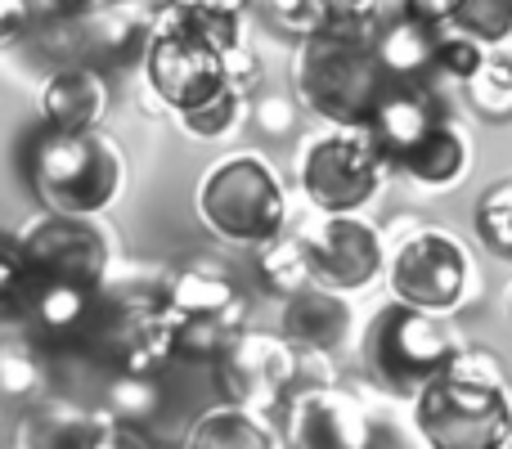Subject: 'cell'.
<instances>
[{
    "label": "cell",
    "mask_w": 512,
    "mask_h": 449,
    "mask_svg": "<svg viewBox=\"0 0 512 449\" xmlns=\"http://www.w3.org/2000/svg\"><path fill=\"white\" fill-rule=\"evenodd\" d=\"M23 176L32 198L50 216H77L95 221L117 203L126 185L122 144L99 131H54L41 126L23 144Z\"/></svg>",
    "instance_id": "1"
},
{
    "label": "cell",
    "mask_w": 512,
    "mask_h": 449,
    "mask_svg": "<svg viewBox=\"0 0 512 449\" xmlns=\"http://www.w3.org/2000/svg\"><path fill=\"white\" fill-rule=\"evenodd\" d=\"M396 81L378 63L369 41H355L346 32H324L297 41L292 50V90L315 117H324L333 131H369L378 104Z\"/></svg>",
    "instance_id": "2"
},
{
    "label": "cell",
    "mask_w": 512,
    "mask_h": 449,
    "mask_svg": "<svg viewBox=\"0 0 512 449\" xmlns=\"http://www.w3.org/2000/svg\"><path fill=\"white\" fill-rule=\"evenodd\" d=\"M194 207L207 234L230 247H248V252L274 243L288 225L283 180L261 153H230L216 167H207V176L194 189Z\"/></svg>",
    "instance_id": "3"
},
{
    "label": "cell",
    "mask_w": 512,
    "mask_h": 449,
    "mask_svg": "<svg viewBox=\"0 0 512 449\" xmlns=\"http://www.w3.org/2000/svg\"><path fill=\"white\" fill-rule=\"evenodd\" d=\"M454 360H459V342L441 324V315L414 310L405 301L382 306L364 333V364L391 396L418 400L436 378L450 373Z\"/></svg>",
    "instance_id": "4"
},
{
    "label": "cell",
    "mask_w": 512,
    "mask_h": 449,
    "mask_svg": "<svg viewBox=\"0 0 512 449\" xmlns=\"http://www.w3.org/2000/svg\"><path fill=\"white\" fill-rule=\"evenodd\" d=\"M414 427L427 449H504L512 432V396L504 382L450 369L414 400Z\"/></svg>",
    "instance_id": "5"
},
{
    "label": "cell",
    "mask_w": 512,
    "mask_h": 449,
    "mask_svg": "<svg viewBox=\"0 0 512 449\" xmlns=\"http://www.w3.org/2000/svg\"><path fill=\"white\" fill-rule=\"evenodd\" d=\"M144 77L171 113H194L225 86V54L185 18V9L162 5L144 36Z\"/></svg>",
    "instance_id": "6"
},
{
    "label": "cell",
    "mask_w": 512,
    "mask_h": 449,
    "mask_svg": "<svg viewBox=\"0 0 512 449\" xmlns=\"http://www.w3.org/2000/svg\"><path fill=\"white\" fill-rule=\"evenodd\" d=\"M396 162L378 149L369 131H328L301 149L297 185L306 203L324 216H360L373 203Z\"/></svg>",
    "instance_id": "7"
},
{
    "label": "cell",
    "mask_w": 512,
    "mask_h": 449,
    "mask_svg": "<svg viewBox=\"0 0 512 449\" xmlns=\"http://www.w3.org/2000/svg\"><path fill=\"white\" fill-rule=\"evenodd\" d=\"M212 369L225 405L248 409L256 418H274L301 387V351L283 333H248L243 328Z\"/></svg>",
    "instance_id": "8"
},
{
    "label": "cell",
    "mask_w": 512,
    "mask_h": 449,
    "mask_svg": "<svg viewBox=\"0 0 512 449\" xmlns=\"http://www.w3.org/2000/svg\"><path fill=\"white\" fill-rule=\"evenodd\" d=\"M472 283L468 247L445 229H418L391 256V297L427 315H450L463 306Z\"/></svg>",
    "instance_id": "9"
},
{
    "label": "cell",
    "mask_w": 512,
    "mask_h": 449,
    "mask_svg": "<svg viewBox=\"0 0 512 449\" xmlns=\"http://www.w3.org/2000/svg\"><path fill=\"white\" fill-rule=\"evenodd\" d=\"M279 432L288 449H369L373 427L355 396L333 382H306L279 409Z\"/></svg>",
    "instance_id": "10"
},
{
    "label": "cell",
    "mask_w": 512,
    "mask_h": 449,
    "mask_svg": "<svg viewBox=\"0 0 512 449\" xmlns=\"http://www.w3.org/2000/svg\"><path fill=\"white\" fill-rule=\"evenodd\" d=\"M99 301H104V288H90V283L77 279H54V274H32L14 315L36 346L77 351V346H86L90 328H95Z\"/></svg>",
    "instance_id": "11"
},
{
    "label": "cell",
    "mask_w": 512,
    "mask_h": 449,
    "mask_svg": "<svg viewBox=\"0 0 512 449\" xmlns=\"http://www.w3.org/2000/svg\"><path fill=\"white\" fill-rule=\"evenodd\" d=\"M310 279L333 292H364L382 274V238L360 216H324L315 229H306Z\"/></svg>",
    "instance_id": "12"
},
{
    "label": "cell",
    "mask_w": 512,
    "mask_h": 449,
    "mask_svg": "<svg viewBox=\"0 0 512 449\" xmlns=\"http://www.w3.org/2000/svg\"><path fill=\"white\" fill-rule=\"evenodd\" d=\"M23 252L32 274H54V279H77L90 288H104L108 279V238L99 225L77 221V216H50L23 229Z\"/></svg>",
    "instance_id": "13"
},
{
    "label": "cell",
    "mask_w": 512,
    "mask_h": 449,
    "mask_svg": "<svg viewBox=\"0 0 512 449\" xmlns=\"http://www.w3.org/2000/svg\"><path fill=\"white\" fill-rule=\"evenodd\" d=\"M158 301L167 319H221L230 328H243V315H248L234 274L212 261H185L167 270L158 283Z\"/></svg>",
    "instance_id": "14"
},
{
    "label": "cell",
    "mask_w": 512,
    "mask_h": 449,
    "mask_svg": "<svg viewBox=\"0 0 512 449\" xmlns=\"http://www.w3.org/2000/svg\"><path fill=\"white\" fill-rule=\"evenodd\" d=\"M113 104V86L95 63L54 68L41 86V117L54 131H99Z\"/></svg>",
    "instance_id": "15"
},
{
    "label": "cell",
    "mask_w": 512,
    "mask_h": 449,
    "mask_svg": "<svg viewBox=\"0 0 512 449\" xmlns=\"http://www.w3.org/2000/svg\"><path fill=\"white\" fill-rule=\"evenodd\" d=\"M279 333L288 337L297 351H337L351 333V306H346L342 292L333 288H301L297 297L283 301L279 310Z\"/></svg>",
    "instance_id": "16"
},
{
    "label": "cell",
    "mask_w": 512,
    "mask_h": 449,
    "mask_svg": "<svg viewBox=\"0 0 512 449\" xmlns=\"http://www.w3.org/2000/svg\"><path fill=\"white\" fill-rule=\"evenodd\" d=\"M436 122H445V117L436 113L432 95H427L423 86H400L396 81V86L387 90V99L378 104V113H373L369 135L378 140V149L400 167V158H405L409 149H418V144L432 135Z\"/></svg>",
    "instance_id": "17"
},
{
    "label": "cell",
    "mask_w": 512,
    "mask_h": 449,
    "mask_svg": "<svg viewBox=\"0 0 512 449\" xmlns=\"http://www.w3.org/2000/svg\"><path fill=\"white\" fill-rule=\"evenodd\" d=\"M436 50H441V27H427L400 9L373 41V54L400 86H423L427 72H436Z\"/></svg>",
    "instance_id": "18"
},
{
    "label": "cell",
    "mask_w": 512,
    "mask_h": 449,
    "mask_svg": "<svg viewBox=\"0 0 512 449\" xmlns=\"http://www.w3.org/2000/svg\"><path fill=\"white\" fill-rule=\"evenodd\" d=\"M99 418H104V409H86L68 396H45L23 414L14 432V449H81L99 427Z\"/></svg>",
    "instance_id": "19"
},
{
    "label": "cell",
    "mask_w": 512,
    "mask_h": 449,
    "mask_svg": "<svg viewBox=\"0 0 512 449\" xmlns=\"http://www.w3.org/2000/svg\"><path fill=\"white\" fill-rule=\"evenodd\" d=\"M468 162H472L468 158V135H463L454 122H436L432 135L400 158V171H405L409 180H418V185H427V189H450L468 176Z\"/></svg>",
    "instance_id": "20"
},
{
    "label": "cell",
    "mask_w": 512,
    "mask_h": 449,
    "mask_svg": "<svg viewBox=\"0 0 512 449\" xmlns=\"http://www.w3.org/2000/svg\"><path fill=\"white\" fill-rule=\"evenodd\" d=\"M185 449H274V436L265 427V418L234 405H216L194 418Z\"/></svg>",
    "instance_id": "21"
},
{
    "label": "cell",
    "mask_w": 512,
    "mask_h": 449,
    "mask_svg": "<svg viewBox=\"0 0 512 449\" xmlns=\"http://www.w3.org/2000/svg\"><path fill=\"white\" fill-rule=\"evenodd\" d=\"M45 382H50L45 346H36L27 333L5 337L0 342V400H9V405H36V400H45Z\"/></svg>",
    "instance_id": "22"
},
{
    "label": "cell",
    "mask_w": 512,
    "mask_h": 449,
    "mask_svg": "<svg viewBox=\"0 0 512 449\" xmlns=\"http://www.w3.org/2000/svg\"><path fill=\"white\" fill-rule=\"evenodd\" d=\"M256 279L270 297H297L301 288H310V256H306V238L297 234H279L274 243L256 247Z\"/></svg>",
    "instance_id": "23"
},
{
    "label": "cell",
    "mask_w": 512,
    "mask_h": 449,
    "mask_svg": "<svg viewBox=\"0 0 512 449\" xmlns=\"http://www.w3.org/2000/svg\"><path fill=\"white\" fill-rule=\"evenodd\" d=\"M32 45L41 59H50L54 68H72V63H86L90 41H86V18L72 14V9H54L41 14L32 23Z\"/></svg>",
    "instance_id": "24"
},
{
    "label": "cell",
    "mask_w": 512,
    "mask_h": 449,
    "mask_svg": "<svg viewBox=\"0 0 512 449\" xmlns=\"http://www.w3.org/2000/svg\"><path fill=\"white\" fill-rule=\"evenodd\" d=\"M162 405V387L158 373H108L104 378V414L117 423L140 427L144 418H153Z\"/></svg>",
    "instance_id": "25"
},
{
    "label": "cell",
    "mask_w": 512,
    "mask_h": 449,
    "mask_svg": "<svg viewBox=\"0 0 512 449\" xmlns=\"http://www.w3.org/2000/svg\"><path fill=\"white\" fill-rule=\"evenodd\" d=\"M243 117H252L248 99L234 95V90H221V95L207 99L203 108L180 113V126H185V135H194V140H203V144H221V140H230V135L239 131Z\"/></svg>",
    "instance_id": "26"
},
{
    "label": "cell",
    "mask_w": 512,
    "mask_h": 449,
    "mask_svg": "<svg viewBox=\"0 0 512 449\" xmlns=\"http://www.w3.org/2000/svg\"><path fill=\"white\" fill-rule=\"evenodd\" d=\"M463 90H468V104L477 108V117H486V122H512V63L490 59Z\"/></svg>",
    "instance_id": "27"
},
{
    "label": "cell",
    "mask_w": 512,
    "mask_h": 449,
    "mask_svg": "<svg viewBox=\"0 0 512 449\" xmlns=\"http://www.w3.org/2000/svg\"><path fill=\"white\" fill-rule=\"evenodd\" d=\"M270 18L292 41H310L337 27V5L333 0H270Z\"/></svg>",
    "instance_id": "28"
},
{
    "label": "cell",
    "mask_w": 512,
    "mask_h": 449,
    "mask_svg": "<svg viewBox=\"0 0 512 449\" xmlns=\"http://www.w3.org/2000/svg\"><path fill=\"white\" fill-rule=\"evenodd\" d=\"M450 27L481 45H499L512 36V0H463Z\"/></svg>",
    "instance_id": "29"
},
{
    "label": "cell",
    "mask_w": 512,
    "mask_h": 449,
    "mask_svg": "<svg viewBox=\"0 0 512 449\" xmlns=\"http://www.w3.org/2000/svg\"><path fill=\"white\" fill-rule=\"evenodd\" d=\"M477 234H481V243H486L495 256H508V261H512V180L481 194V203H477Z\"/></svg>",
    "instance_id": "30"
},
{
    "label": "cell",
    "mask_w": 512,
    "mask_h": 449,
    "mask_svg": "<svg viewBox=\"0 0 512 449\" xmlns=\"http://www.w3.org/2000/svg\"><path fill=\"white\" fill-rule=\"evenodd\" d=\"M486 45L472 41L463 32H441V50H436V72H445L450 81H463L468 86L481 68H486Z\"/></svg>",
    "instance_id": "31"
},
{
    "label": "cell",
    "mask_w": 512,
    "mask_h": 449,
    "mask_svg": "<svg viewBox=\"0 0 512 449\" xmlns=\"http://www.w3.org/2000/svg\"><path fill=\"white\" fill-rule=\"evenodd\" d=\"M27 279H32V265H27L23 238H5L0 234V306L14 310L18 297H23Z\"/></svg>",
    "instance_id": "32"
},
{
    "label": "cell",
    "mask_w": 512,
    "mask_h": 449,
    "mask_svg": "<svg viewBox=\"0 0 512 449\" xmlns=\"http://www.w3.org/2000/svg\"><path fill=\"white\" fill-rule=\"evenodd\" d=\"M225 86L243 99L256 95V86H261V59H256L252 45H239V50L225 54Z\"/></svg>",
    "instance_id": "33"
},
{
    "label": "cell",
    "mask_w": 512,
    "mask_h": 449,
    "mask_svg": "<svg viewBox=\"0 0 512 449\" xmlns=\"http://www.w3.org/2000/svg\"><path fill=\"white\" fill-rule=\"evenodd\" d=\"M81 449H153V441L131 423H117V418H99V427L90 432V441Z\"/></svg>",
    "instance_id": "34"
},
{
    "label": "cell",
    "mask_w": 512,
    "mask_h": 449,
    "mask_svg": "<svg viewBox=\"0 0 512 449\" xmlns=\"http://www.w3.org/2000/svg\"><path fill=\"white\" fill-rule=\"evenodd\" d=\"M32 23V0H0V45H18L23 36H32Z\"/></svg>",
    "instance_id": "35"
},
{
    "label": "cell",
    "mask_w": 512,
    "mask_h": 449,
    "mask_svg": "<svg viewBox=\"0 0 512 449\" xmlns=\"http://www.w3.org/2000/svg\"><path fill=\"white\" fill-rule=\"evenodd\" d=\"M252 117H256V126H261L265 135H288L292 131V99H283V95L256 99Z\"/></svg>",
    "instance_id": "36"
},
{
    "label": "cell",
    "mask_w": 512,
    "mask_h": 449,
    "mask_svg": "<svg viewBox=\"0 0 512 449\" xmlns=\"http://www.w3.org/2000/svg\"><path fill=\"white\" fill-rule=\"evenodd\" d=\"M463 0H405V14L427 27H450Z\"/></svg>",
    "instance_id": "37"
},
{
    "label": "cell",
    "mask_w": 512,
    "mask_h": 449,
    "mask_svg": "<svg viewBox=\"0 0 512 449\" xmlns=\"http://www.w3.org/2000/svg\"><path fill=\"white\" fill-rule=\"evenodd\" d=\"M95 5H104V0H54V9H72V14H86Z\"/></svg>",
    "instance_id": "38"
},
{
    "label": "cell",
    "mask_w": 512,
    "mask_h": 449,
    "mask_svg": "<svg viewBox=\"0 0 512 449\" xmlns=\"http://www.w3.org/2000/svg\"><path fill=\"white\" fill-rule=\"evenodd\" d=\"M504 449H512V432H508V441H504Z\"/></svg>",
    "instance_id": "39"
},
{
    "label": "cell",
    "mask_w": 512,
    "mask_h": 449,
    "mask_svg": "<svg viewBox=\"0 0 512 449\" xmlns=\"http://www.w3.org/2000/svg\"><path fill=\"white\" fill-rule=\"evenodd\" d=\"M117 5H126V0H117Z\"/></svg>",
    "instance_id": "40"
},
{
    "label": "cell",
    "mask_w": 512,
    "mask_h": 449,
    "mask_svg": "<svg viewBox=\"0 0 512 449\" xmlns=\"http://www.w3.org/2000/svg\"><path fill=\"white\" fill-rule=\"evenodd\" d=\"M0 315H5V306H0Z\"/></svg>",
    "instance_id": "41"
},
{
    "label": "cell",
    "mask_w": 512,
    "mask_h": 449,
    "mask_svg": "<svg viewBox=\"0 0 512 449\" xmlns=\"http://www.w3.org/2000/svg\"><path fill=\"white\" fill-rule=\"evenodd\" d=\"M508 301H512V292H508Z\"/></svg>",
    "instance_id": "42"
}]
</instances>
